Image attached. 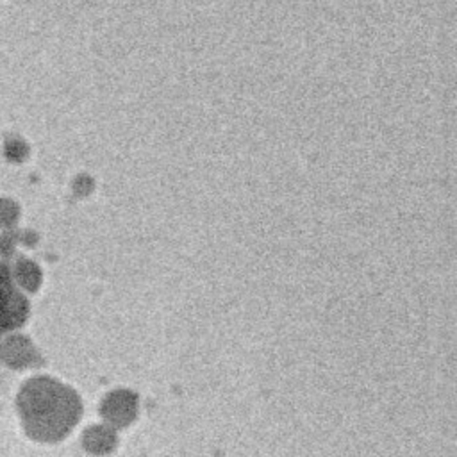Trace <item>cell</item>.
I'll list each match as a JSON object with an SVG mask.
<instances>
[{"label": "cell", "mask_w": 457, "mask_h": 457, "mask_svg": "<svg viewBox=\"0 0 457 457\" xmlns=\"http://www.w3.org/2000/svg\"><path fill=\"white\" fill-rule=\"evenodd\" d=\"M29 300L12 278V271L0 262V336L14 332L29 318Z\"/></svg>", "instance_id": "obj_2"}, {"label": "cell", "mask_w": 457, "mask_h": 457, "mask_svg": "<svg viewBox=\"0 0 457 457\" xmlns=\"http://www.w3.org/2000/svg\"><path fill=\"white\" fill-rule=\"evenodd\" d=\"M11 271H12L14 282L18 284V287H20L21 291L34 293V291L39 289L41 280H43V275H41L39 266H37L34 261L27 259V257H18L16 262L12 264Z\"/></svg>", "instance_id": "obj_5"}, {"label": "cell", "mask_w": 457, "mask_h": 457, "mask_svg": "<svg viewBox=\"0 0 457 457\" xmlns=\"http://www.w3.org/2000/svg\"><path fill=\"white\" fill-rule=\"evenodd\" d=\"M116 445V434L111 427L93 425L82 434V446L91 453H107Z\"/></svg>", "instance_id": "obj_6"}, {"label": "cell", "mask_w": 457, "mask_h": 457, "mask_svg": "<svg viewBox=\"0 0 457 457\" xmlns=\"http://www.w3.org/2000/svg\"><path fill=\"white\" fill-rule=\"evenodd\" d=\"M20 218V207L11 198H0V227L14 228Z\"/></svg>", "instance_id": "obj_7"}, {"label": "cell", "mask_w": 457, "mask_h": 457, "mask_svg": "<svg viewBox=\"0 0 457 457\" xmlns=\"http://www.w3.org/2000/svg\"><path fill=\"white\" fill-rule=\"evenodd\" d=\"M16 241H18V234L12 228H5V232L0 236V255L9 259L14 253Z\"/></svg>", "instance_id": "obj_8"}, {"label": "cell", "mask_w": 457, "mask_h": 457, "mask_svg": "<svg viewBox=\"0 0 457 457\" xmlns=\"http://www.w3.org/2000/svg\"><path fill=\"white\" fill-rule=\"evenodd\" d=\"M16 409L25 434L39 443H57L70 434L82 412L79 395L52 377H32L18 391Z\"/></svg>", "instance_id": "obj_1"}, {"label": "cell", "mask_w": 457, "mask_h": 457, "mask_svg": "<svg viewBox=\"0 0 457 457\" xmlns=\"http://www.w3.org/2000/svg\"><path fill=\"white\" fill-rule=\"evenodd\" d=\"M5 155L11 161H23L27 157V145L20 139H9L5 143Z\"/></svg>", "instance_id": "obj_9"}, {"label": "cell", "mask_w": 457, "mask_h": 457, "mask_svg": "<svg viewBox=\"0 0 457 457\" xmlns=\"http://www.w3.org/2000/svg\"><path fill=\"white\" fill-rule=\"evenodd\" d=\"M0 362L11 370H23L39 366L43 359L27 336L9 332L0 341Z\"/></svg>", "instance_id": "obj_3"}, {"label": "cell", "mask_w": 457, "mask_h": 457, "mask_svg": "<svg viewBox=\"0 0 457 457\" xmlns=\"http://www.w3.org/2000/svg\"><path fill=\"white\" fill-rule=\"evenodd\" d=\"M136 411H137V400L130 391H125V389L109 393L100 405V414L104 416L105 421H109L114 427H123L130 423L136 416Z\"/></svg>", "instance_id": "obj_4"}]
</instances>
